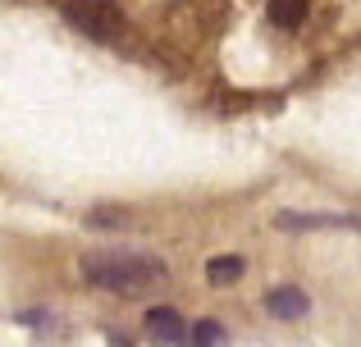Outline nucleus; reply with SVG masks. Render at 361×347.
Segmentation results:
<instances>
[{
	"mask_svg": "<svg viewBox=\"0 0 361 347\" xmlns=\"http://www.w3.org/2000/svg\"><path fill=\"white\" fill-rule=\"evenodd\" d=\"M238 275H243V260L238 256H215L211 265H206V279H211L215 288H229Z\"/></svg>",
	"mask_w": 361,
	"mask_h": 347,
	"instance_id": "nucleus-6",
	"label": "nucleus"
},
{
	"mask_svg": "<svg viewBox=\"0 0 361 347\" xmlns=\"http://www.w3.org/2000/svg\"><path fill=\"white\" fill-rule=\"evenodd\" d=\"M147 339L160 347H183V315L174 306H156L147 311Z\"/></svg>",
	"mask_w": 361,
	"mask_h": 347,
	"instance_id": "nucleus-3",
	"label": "nucleus"
},
{
	"mask_svg": "<svg viewBox=\"0 0 361 347\" xmlns=\"http://www.w3.org/2000/svg\"><path fill=\"white\" fill-rule=\"evenodd\" d=\"M169 265L160 256H147V251H97V256H82V279L106 293H123L137 297L147 288L165 284Z\"/></svg>",
	"mask_w": 361,
	"mask_h": 347,
	"instance_id": "nucleus-1",
	"label": "nucleus"
},
{
	"mask_svg": "<svg viewBox=\"0 0 361 347\" xmlns=\"http://www.w3.org/2000/svg\"><path fill=\"white\" fill-rule=\"evenodd\" d=\"M307 18V0H270V23L274 27H298Z\"/></svg>",
	"mask_w": 361,
	"mask_h": 347,
	"instance_id": "nucleus-5",
	"label": "nucleus"
},
{
	"mask_svg": "<svg viewBox=\"0 0 361 347\" xmlns=\"http://www.w3.org/2000/svg\"><path fill=\"white\" fill-rule=\"evenodd\" d=\"M18 324H32V329H42V324H46V311H27V315H18Z\"/></svg>",
	"mask_w": 361,
	"mask_h": 347,
	"instance_id": "nucleus-8",
	"label": "nucleus"
},
{
	"mask_svg": "<svg viewBox=\"0 0 361 347\" xmlns=\"http://www.w3.org/2000/svg\"><path fill=\"white\" fill-rule=\"evenodd\" d=\"M106 343H110V347H133L128 339H123V334H110V339H106Z\"/></svg>",
	"mask_w": 361,
	"mask_h": 347,
	"instance_id": "nucleus-9",
	"label": "nucleus"
},
{
	"mask_svg": "<svg viewBox=\"0 0 361 347\" xmlns=\"http://www.w3.org/2000/svg\"><path fill=\"white\" fill-rule=\"evenodd\" d=\"M265 306H270V315H279V320H302V315L311 311L307 293H302V288H293V284L274 288V293L265 297Z\"/></svg>",
	"mask_w": 361,
	"mask_h": 347,
	"instance_id": "nucleus-4",
	"label": "nucleus"
},
{
	"mask_svg": "<svg viewBox=\"0 0 361 347\" xmlns=\"http://www.w3.org/2000/svg\"><path fill=\"white\" fill-rule=\"evenodd\" d=\"M188 347H224V324L197 320V329H192V339H188Z\"/></svg>",
	"mask_w": 361,
	"mask_h": 347,
	"instance_id": "nucleus-7",
	"label": "nucleus"
},
{
	"mask_svg": "<svg viewBox=\"0 0 361 347\" xmlns=\"http://www.w3.org/2000/svg\"><path fill=\"white\" fill-rule=\"evenodd\" d=\"M64 18H69V27H78L92 42H110L123 27V14H119L115 0H69V5H64Z\"/></svg>",
	"mask_w": 361,
	"mask_h": 347,
	"instance_id": "nucleus-2",
	"label": "nucleus"
}]
</instances>
